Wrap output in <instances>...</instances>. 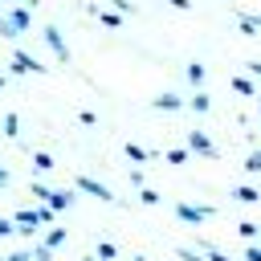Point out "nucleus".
<instances>
[{
  "mask_svg": "<svg viewBox=\"0 0 261 261\" xmlns=\"http://www.w3.org/2000/svg\"><path fill=\"white\" fill-rule=\"evenodd\" d=\"M29 24H33L29 8H12V12H4V24H0V33H4V37H20Z\"/></svg>",
  "mask_w": 261,
  "mask_h": 261,
  "instance_id": "nucleus-1",
  "label": "nucleus"
},
{
  "mask_svg": "<svg viewBox=\"0 0 261 261\" xmlns=\"http://www.w3.org/2000/svg\"><path fill=\"white\" fill-rule=\"evenodd\" d=\"M41 37H45V45L53 49V57H57V61H69V45H65V37H61V29H57V24H45V33H41Z\"/></svg>",
  "mask_w": 261,
  "mask_h": 261,
  "instance_id": "nucleus-2",
  "label": "nucleus"
},
{
  "mask_svg": "<svg viewBox=\"0 0 261 261\" xmlns=\"http://www.w3.org/2000/svg\"><path fill=\"white\" fill-rule=\"evenodd\" d=\"M188 151H196V155H204V159H216V155H220L216 143H212L204 130H188Z\"/></svg>",
  "mask_w": 261,
  "mask_h": 261,
  "instance_id": "nucleus-3",
  "label": "nucleus"
},
{
  "mask_svg": "<svg viewBox=\"0 0 261 261\" xmlns=\"http://www.w3.org/2000/svg\"><path fill=\"white\" fill-rule=\"evenodd\" d=\"M77 192H86V196H98V200H106V204H114V192H110L106 184H98L94 175H77Z\"/></svg>",
  "mask_w": 261,
  "mask_h": 261,
  "instance_id": "nucleus-4",
  "label": "nucleus"
},
{
  "mask_svg": "<svg viewBox=\"0 0 261 261\" xmlns=\"http://www.w3.org/2000/svg\"><path fill=\"white\" fill-rule=\"evenodd\" d=\"M175 216H179L184 224H200V220L212 216V208H208V204H175Z\"/></svg>",
  "mask_w": 261,
  "mask_h": 261,
  "instance_id": "nucleus-5",
  "label": "nucleus"
},
{
  "mask_svg": "<svg viewBox=\"0 0 261 261\" xmlns=\"http://www.w3.org/2000/svg\"><path fill=\"white\" fill-rule=\"evenodd\" d=\"M12 73H45V65H41L33 53L16 49V53H12Z\"/></svg>",
  "mask_w": 261,
  "mask_h": 261,
  "instance_id": "nucleus-6",
  "label": "nucleus"
},
{
  "mask_svg": "<svg viewBox=\"0 0 261 261\" xmlns=\"http://www.w3.org/2000/svg\"><path fill=\"white\" fill-rule=\"evenodd\" d=\"M237 24H241V33H245V37H257V33H261V12H241V16H237Z\"/></svg>",
  "mask_w": 261,
  "mask_h": 261,
  "instance_id": "nucleus-7",
  "label": "nucleus"
},
{
  "mask_svg": "<svg viewBox=\"0 0 261 261\" xmlns=\"http://www.w3.org/2000/svg\"><path fill=\"white\" fill-rule=\"evenodd\" d=\"M151 106L155 110H179V106H188L179 94H159V98H151Z\"/></svg>",
  "mask_w": 261,
  "mask_h": 261,
  "instance_id": "nucleus-8",
  "label": "nucleus"
},
{
  "mask_svg": "<svg viewBox=\"0 0 261 261\" xmlns=\"http://www.w3.org/2000/svg\"><path fill=\"white\" fill-rule=\"evenodd\" d=\"M90 16H98L106 29H118V24H122V16H118V12H106V8H98V4H90Z\"/></svg>",
  "mask_w": 261,
  "mask_h": 261,
  "instance_id": "nucleus-9",
  "label": "nucleus"
},
{
  "mask_svg": "<svg viewBox=\"0 0 261 261\" xmlns=\"http://www.w3.org/2000/svg\"><path fill=\"white\" fill-rule=\"evenodd\" d=\"M73 204V192H49V208L53 212H61V208H69Z\"/></svg>",
  "mask_w": 261,
  "mask_h": 261,
  "instance_id": "nucleus-10",
  "label": "nucleus"
},
{
  "mask_svg": "<svg viewBox=\"0 0 261 261\" xmlns=\"http://www.w3.org/2000/svg\"><path fill=\"white\" fill-rule=\"evenodd\" d=\"M184 73H188V82H192V86H204V77H208V69H204L200 61H192V65H188Z\"/></svg>",
  "mask_w": 261,
  "mask_h": 261,
  "instance_id": "nucleus-11",
  "label": "nucleus"
},
{
  "mask_svg": "<svg viewBox=\"0 0 261 261\" xmlns=\"http://www.w3.org/2000/svg\"><path fill=\"white\" fill-rule=\"evenodd\" d=\"M232 90H237V94H245V98H257V86H253V77H232Z\"/></svg>",
  "mask_w": 261,
  "mask_h": 261,
  "instance_id": "nucleus-12",
  "label": "nucleus"
},
{
  "mask_svg": "<svg viewBox=\"0 0 261 261\" xmlns=\"http://www.w3.org/2000/svg\"><path fill=\"white\" fill-rule=\"evenodd\" d=\"M126 159H135V163H147V159H151V151H147V147H139V143H126Z\"/></svg>",
  "mask_w": 261,
  "mask_h": 261,
  "instance_id": "nucleus-13",
  "label": "nucleus"
},
{
  "mask_svg": "<svg viewBox=\"0 0 261 261\" xmlns=\"http://www.w3.org/2000/svg\"><path fill=\"white\" fill-rule=\"evenodd\" d=\"M208 106H212V102H208V94H192V98H188V110H196V114H204Z\"/></svg>",
  "mask_w": 261,
  "mask_h": 261,
  "instance_id": "nucleus-14",
  "label": "nucleus"
},
{
  "mask_svg": "<svg viewBox=\"0 0 261 261\" xmlns=\"http://www.w3.org/2000/svg\"><path fill=\"white\" fill-rule=\"evenodd\" d=\"M232 196H237L241 204H257V200H261V192H257V188H237Z\"/></svg>",
  "mask_w": 261,
  "mask_h": 261,
  "instance_id": "nucleus-15",
  "label": "nucleus"
},
{
  "mask_svg": "<svg viewBox=\"0 0 261 261\" xmlns=\"http://www.w3.org/2000/svg\"><path fill=\"white\" fill-rule=\"evenodd\" d=\"M4 135H12V139L20 135V118L16 114H4Z\"/></svg>",
  "mask_w": 261,
  "mask_h": 261,
  "instance_id": "nucleus-16",
  "label": "nucleus"
},
{
  "mask_svg": "<svg viewBox=\"0 0 261 261\" xmlns=\"http://www.w3.org/2000/svg\"><path fill=\"white\" fill-rule=\"evenodd\" d=\"M200 249L208 253V261H232V257H228L224 249H216V245H200Z\"/></svg>",
  "mask_w": 261,
  "mask_h": 261,
  "instance_id": "nucleus-17",
  "label": "nucleus"
},
{
  "mask_svg": "<svg viewBox=\"0 0 261 261\" xmlns=\"http://www.w3.org/2000/svg\"><path fill=\"white\" fill-rule=\"evenodd\" d=\"M45 245H49V249H57V245H65V228H53V232L45 237Z\"/></svg>",
  "mask_w": 261,
  "mask_h": 261,
  "instance_id": "nucleus-18",
  "label": "nucleus"
},
{
  "mask_svg": "<svg viewBox=\"0 0 261 261\" xmlns=\"http://www.w3.org/2000/svg\"><path fill=\"white\" fill-rule=\"evenodd\" d=\"M29 253H33V261H49V257H53V249H49V245H45V241H41V245H37V249H29Z\"/></svg>",
  "mask_w": 261,
  "mask_h": 261,
  "instance_id": "nucleus-19",
  "label": "nucleus"
},
{
  "mask_svg": "<svg viewBox=\"0 0 261 261\" xmlns=\"http://www.w3.org/2000/svg\"><path fill=\"white\" fill-rule=\"evenodd\" d=\"M110 4H114L118 16H135V4H130V0H110Z\"/></svg>",
  "mask_w": 261,
  "mask_h": 261,
  "instance_id": "nucleus-20",
  "label": "nucleus"
},
{
  "mask_svg": "<svg viewBox=\"0 0 261 261\" xmlns=\"http://www.w3.org/2000/svg\"><path fill=\"white\" fill-rule=\"evenodd\" d=\"M33 163H37L41 171H49V167H53V155H45V151H37V155H33Z\"/></svg>",
  "mask_w": 261,
  "mask_h": 261,
  "instance_id": "nucleus-21",
  "label": "nucleus"
},
{
  "mask_svg": "<svg viewBox=\"0 0 261 261\" xmlns=\"http://www.w3.org/2000/svg\"><path fill=\"white\" fill-rule=\"evenodd\" d=\"M175 257H179V261H208V257H200L196 249H175Z\"/></svg>",
  "mask_w": 261,
  "mask_h": 261,
  "instance_id": "nucleus-22",
  "label": "nucleus"
},
{
  "mask_svg": "<svg viewBox=\"0 0 261 261\" xmlns=\"http://www.w3.org/2000/svg\"><path fill=\"white\" fill-rule=\"evenodd\" d=\"M49 192H53V188H45V184H33V196H37L41 204H49Z\"/></svg>",
  "mask_w": 261,
  "mask_h": 261,
  "instance_id": "nucleus-23",
  "label": "nucleus"
},
{
  "mask_svg": "<svg viewBox=\"0 0 261 261\" xmlns=\"http://www.w3.org/2000/svg\"><path fill=\"white\" fill-rule=\"evenodd\" d=\"M114 253H118V249H114V245H110V241H102V245H98V257H102V261H110V257H114Z\"/></svg>",
  "mask_w": 261,
  "mask_h": 261,
  "instance_id": "nucleus-24",
  "label": "nucleus"
},
{
  "mask_svg": "<svg viewBox=\"0 0 261 261\" xmlns=\"http://www.w3.org/2000/svg\"><path fill=\"white\" fill-rule=\"evenodd\" d=\"M245 171H261V151H253V155L245 159Z\"/></svg>",
  "mask_w": 261,
  "mask_h": 261,
  "instance_id": "nucleus-25",
  "label": "nucleus"
},
{
  "mask_svg": "<svg viewBox=\"0 0 261 261\" xmlns=\"http://www.w3.org/2000/svg\"><path fill=\"white\" fill-rule=\"evenodd\" d=\"M257 232H261V224H249V220H245V224H241V237H249V241H253V237H257Z\"/></svg>",
  "mask_w": 261,
  "mask_h": 261,
  "instance_id": "nucleus-26",
  "label": "nucleus"
},
{
  "mask_svg": "<svg viewBox=\"0 0 261 261\" xmlns=\"http://www.w3.org/2000/svg\"><path fill=\"white\" fill-rule=\"evenodd\" d=\"M77 118H82V126H94V122H98V114H94V110H82Z\"/></svg>",
  "mask_w": 261,
  "mask_h": 261,
  "instance_id": "nucleus-27",
  "label": "nucleus"
},
{
  "mask_svg": "<svg viewBox=\"0 0 261 261\" xmlns=\"http://www.w3.org/2000/svg\"><path fill=\"white\" fill-rule=\"evenodd\" d=\"M143 204H159V192H151V188H143V196H139Z\"/></svg>",
  "mask_w": 261,
  "mask_h": 261,
  "instance_id": "nucleus-28",
  "label": "nucleus"
},
{
  "mask_svg": "<svg viewBox=\"0 0 261 261\" xmlns=\"http://www.w3.org/2000/svg\"><path fill=\"white\" fill-rule=\"evenodd\" d=\"M245 261H261V245H253V249H245Z\"/></svg>",
  "mask_w": 261,
  "mask_h": 261,
  "instance_id": "nucleus-29",
  "label": "nucleus"
},
{
  "mask_svg": "<svg viewBox=\"0 0 261 261\" xmlns=\"http://www.w3.org/2000/svg\"><path fill=\"white\" fill-rule=\"evenodd\" d=\"M167 4H171V8H179V12H188V8H192V0H167Z\"/></svg>",
  "mask_w": 261,
  "mask_h": 261,
  "instance_id": "nucleus-30",
  "label": "nucleus"
},
{
  "mask_svg": "<svg viewBox=\"0 0 261 261\" xmlns=\"http://www.w3.org/2000/svg\"><path fill=\"white\" fill-rule=\"evenodd\" d=\"M8 232H16V224L12 220H0V237H8Z\"/></svg>",
  "mask_w": 261,
  "mask_h": 261,
  "instance_id": "nucleus-31",
  "label": "nucleus"
},
{
  "mask_svg": "<svg viewBox=\"0 0 261 261\" xmlns=\"http://www.w3.org/2000/svg\"><path fill=\"white\" fill-rule=\"evenodd\" d=\"M0 261H33V253H12V257H0Z\"/></svg>",
  "mask_w": 261,
  "mask_h": 261,
  "instance_id": "nucleus-32",
  "label": "nucleus"
},
{
  "mask_svg": "<svg viewBox=\"0 0 261 261\" xmlns=\"http://www.w3.org/2000/svg\"><path fill=\"white\" fill-rule=\"evenodd\" d=\"M249 73H253V77H261V61H249Z\"/></svg>",
  "mask_w": 261,
  "mask_h": 261,
  "instance_id": "nucleus-33",
  "label": "nucleus"
},
{
  "mask_svg": "<svg viewBox=\"0 0 261 261\" xmlns=\"http://www.w3.org/2000/svg\"><path fill=\"white\" fill-rule=\"evenodd\" d=\"M4 184H8V167H0V188H4Z\"/></svg>",
  "mask_w": 261,
  "mask_h": 261,
  "instance_id": "nucleus-34",
  "label": "nucleus"
},
{
  "mask_svg": "<svg viewBox=\"0 0 261 261\" xmlns=\"http://www.w3.org/2000/svg\"><path fill=\"white\" fill-rule=\"evenodd\" d=\"M0 24H4V12H0Z\"/></svg>",
  "mask_w": 261,
  "mask_h": 261,
  "instance_id": "nucleus-35",
  "label": "nucleus"
},
{
  "mask_svg": "<svg viewBox=\"0 0 261 261\" xmlns=\"http://www.w3.org/2000/svg\"><path fill=\"white\" fill-rule=\"evenodd\" d=\"M86 261H98V257H86Z\"/></svg>",
  "mask_w": 261,
  "mask_h": 261,
  "instance_id": "nucleus-36",
  "label": "nucleus"
},
{
  "mask_svg": "<svg viewBox=\"0 0 261 261\" xmlns=\"http://www.w3.org/2000/svg\"><path fill=\"white\" fill-rule=\"evenodd\" d=\"M24 4H37V0H24Z\"/></svg>",
  "mask_w": 261,
  "mask_h": 261,
  "instance_id": "nucleus-37",
  "label": "nucleus"
},
{
  "mask_svg": "<svg viewBox=\"0 0 261 261\" xmlns=\"http://www.w3.org/2000/svg\"><path fill=\"white\" fill-rule=\"evenodd\" d=\"M0 86H4V77H0Z\"/></svg>",
  "mask_w": 261,
  "mask_h": 261,
  "instance_id": "nucleus-38",
  "label": "nucleus"
},
{
  "mask_svg": "<svg viewBox=\"0 0 261 261\" xmlns=\"http://www.w3.org/2000/svg\"><path fill=\"white\" fill-rule=\"evenodd\" d=\"M257 110H261V102H257Z\"/></svg>",
  "mask_w": 261,
  "mask_h": 261,
  "instance_id": "nucleus-39",
  "label": "nucleus"
}]
</instances>
